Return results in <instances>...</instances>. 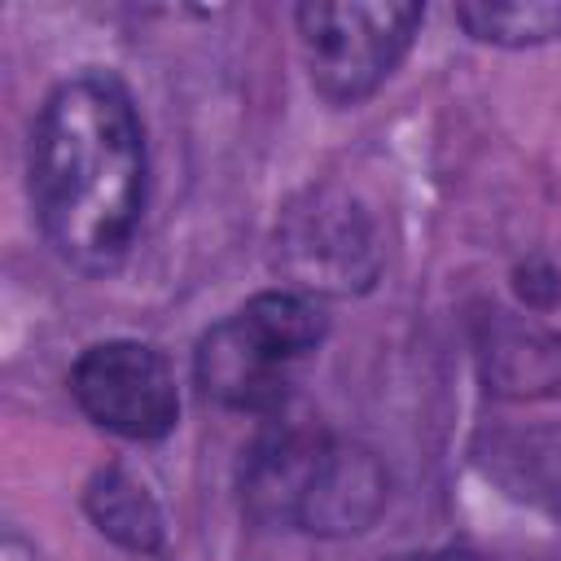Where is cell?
<instances>
[{"mask_svg": "<svg viewBox=\"0 0 561 561\" xmlns=\"http://www.w3.org/2000/svg\"><path fill=\"white\" fill-rule=\"evenodd\" d=\"M26 175L53 254L88 276L114 272L136 245L149 197V149L131 92L105 70L61 79L35 114Z\"/></svg>", "mask_w": 561, "mask_h": 561, "instance_id": "obj_1", "label": "cell"}, {"mask_svg": "<svg viewBox=\"0 0 561 561\" xmlns=\"http://www.w3.org/2000/svg\"><path fill=\"white\" fill-rule=\"evenodd\" d=\"M386 500L390 478L373 447L285 412L267 416L241 456V508L259 526L346 539L368 530Z\"/></svg>", "mask_w": 561, "mask_h": 561, "instance_id": "obj_2", "label": "cell"}, {"mask_svg": "<svg viewBox=\"0 0 561 561\" xmlns=\"http://www.w3.org/2000/svg\"><path fill=\"white\" fill-rule=\"evenodd\" d=\"M324 311L311 294L289 285L263 289L197 337L193 381L228 412H250L263 421L280 416L294 394V377L324 342Z\"/></svg>", "mask_w": 561, "mask_h": 561, "instance_id": "obj_3", "label": "cell"}, {"mask_svg": "<svg viewBox=\"0 0 561 561\" xmlns=\"http://www.w3.org/2000/svg\"><path fill=\"white\" fill-rule=\"evenodd\" d=\"M425 9L399 0H311L298 4V44L311 88L329 105L368 101L408 57Z\"/></svg>", "mask_w": 561, "mask_h": 561, "instance_id": "obj_4", "label": "cell"}, {"mask_svg": "<svg viewBox=\"0 0 561 561\" xmlns=\"http://www.w3.org/2000/svg\"><path fill=\"white\" fill-rule=\"evenodd\" d=\"M70 399L96 430L127 443L167 438L180 421L171 359L136 337L92 342L70 368Z\"/></svg>", "mask_w": 561, "mask_h": 561, "instance_id": "obj_5", "label": "cell"}, {"mask_svg": "<svg viewBox=\"0 0 561 561\" xmlns=\"http://www.w3.org/2000/svg\"><path fill=\"white\" fill-rule=\"evenodd\" d=\"M276 267L289 276V289L311 298L359 294L381 272L373 219L346 193L311 188L276 224Z\"/></svg>", "mask_w": 561, "mask_h": 561, "instance_id": "obj_6", "label": "cell"}, {"mask_svg": "<svg viewBox=\"0 0 561 561\" xmlns=\"http://www.w3.org/2000/svg\"><path fill=\"white\" fill-rule=\"evenodd\" d=\"M473 359L486 390L500 399L561 394V333L530 316L482 307L473 316Z\"/></svg>", "mask_w": 561, "mask_h": 561, "instance_id": "obj_7", "label": "cell"}, {"mask_svg": "<svg viewBox=\"0 0 561 561\" xmlns=\"http://www.w3.org/2000/svg\"><path fill=\"white\" fill-rule=\"evenodd\" d=\"M478 469L504 495L561 517V425H500L473 443Z\"/></svg>", "mask_w": 561, "mask_h": 561, "instance_id": "obj_8", "label": "cell"}, {"mask_svg": "<svg viewBox=\"0 0 561 561\" xmlns=\"http://www.w3.org/2000/svg\"><path fill=\"white\" fill-rule=\"evenodd\" d=\"M83 513L105 539L127 552H153L162 543V508L145 491V482L123 465L92 473V482L83 486Z\"/></svg>", "mask_w": 561, "mask_h": 561, "instance_id": "obj_9", "label": "cell"}, {"mask_svg": "<svg viewBox=\"0 0 561 561\" xmlns=\"http://www.w3.org/2000/svg\"><path fill=\"white\" fill-rule=\"evenodd\" d=\"M456 22L478 39L495 48H535L561 35V4L552 0H508V4H460Z\"/></svg>", "mask_w": 561, "mask_h": 561, "instance_id": "obj_10", "label": "cell"}, {"mask_svg": "<svg viewBox=\"0 0 561 561\" xmlns=\"http://www.w3.org/2000/svg\"><path fill=\"white\" fill-rule=\"evenodd\" d=\"M390 561H500V557L465 552V548H443V552H408V557H390Z\"/></svg>", "mask_w": 561, "mask_h": 561, "instance_id": "obj_11", "label": "cell"}]
</instances>
